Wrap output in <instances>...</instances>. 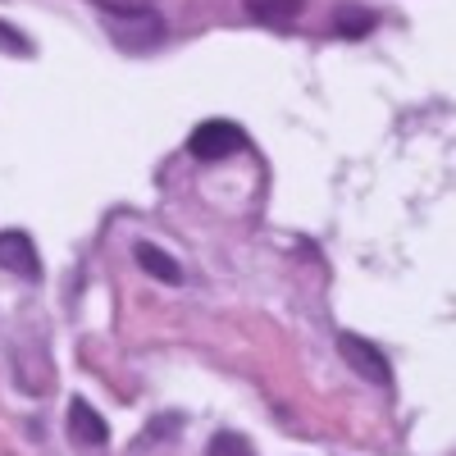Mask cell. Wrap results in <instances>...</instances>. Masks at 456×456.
Segmentation results:
<instances>
[{
	"label": "cell",
	"mask_w": 456,
	"mask_h": 456,
	"mask_svg": "<svg viewBox=\"0 0 456 456\" xmlns=\"http://www.w3.org/2000/svg\"><path fill=\"white\" fill-rule=\"evenodd\" d=\"M247 146V133L238 124H228V119H206L201 128H192V137H187V156L192 160H228V156H238V151Z\"/></svg>",
	"instance_id": "1"
},
{
	"label": "cell",
	"mask_w": 456,
	"mask_h": 456,
	"mask_svg": "<svg viewBox=\"0 0 456 456\" xmlns=\"http://www.w3.org/2000/svg\"><path fill=\"white\" fill-rule=\"evenodd\" d=\"M338 352H342V361H347L365 384H379V388H388L393 384V365H388V356L374 347L370 338H361V333H342L338 338Z\"/></svg>",
	"instance_id": "2"
},
{
	"label": "cell",
	"mask_w": 456,
	"mask_h": 456,
	"mask_svg": "<svg viewBox=\"0 0 456 456\" xmlns=\"http://www.w3.org/2000/svg\"><path fill=\"white\" fill-rule=\"evenodd\" d=\"M0 265L23 274V279H32V283L42 279V256H37L32 238L19 233V228H5V233H0Z\"/></svg>",
	"instance_id": "3"
},
{
	"label": "cell",
	"mask_w": 456,
	"mask_h": 456,
	"mask_svg": "<svg viewBox=\"0 0 456 456\" xmlns=\"http://www.w3.org/2000/svg\"><path fill=\"white\" fill-rule=\"evenodd\" d=\"M69 438H73V443H83V447H101V443H110L105 415L92 411L87 397H73V402H69Z\"/></svg>",
	"instance_id": "4"
},
{
	"label": "cell",
	"mask_w": 456,
	"mask_h": 456,
	"mask_svg": "<svg viewBox=\"0 0 456 456\" xmlns=\"http://www.w3.org/2000/svg\"><path fill=\"white\" fill-rule=\"evenodd\" d=\"M133 260L142 265V270H146L151 279H160V283H169V288H178V283H183V265H178L169 251H160V247L137 242V247H133Z\"/></svg>",
	"instance_id": "5"
},
{
	"label": "cell",
	"mask_w": 456,
	"mask_h": 456,
	"mask_svg": "<svg viewBox=\"0 0 456 456\" xmlns=\"http://www.w3.org/2000/svg\"><path fill=\"white\" fill-rule=\"evenodd\" d=\"M242 5L265 28H288V23H297L301 10H306V0H242Z\"/></svg>",
	"instance_id": "6"
},
{
	"label": "cell",
	"mask_w": 456,
	"mask_h": 456,
	"mask_svg": "<svg viewBox=\"0 0 456 456\" xmlns=\"http://www.w3.org/2000/svg\"><path fill=\"white\" fill-rule=\"evenodd\" d=\"M96 10H105L110 19H128V23H156V5L151 0H92Z\"/></svg>",
	"instance_id": "7"
},
{
	"label": "cell",
	"mask_w": 456,
	"mask_h": 456,
	"mask_svg": "<svg viewBox=\"0 0 456 456\" xmlns=\"http://www.w3.org/2000/svg\"><path fill=\"white\" fill-rule=\"evenodd\" d=\"M333 28H338L342 37H365V32L374 28V10H361V5H342V10H338V19H333Z\"/></svg>",
	"instance_id": "8"
},
{
	"label": "cell",
	"mask_w": 456,
	"mask_h": 456,
	"mask_svg": "<svg viewBox=\"0 0 456 456\" xmlns=\"http://www.w3.org/2000/svg\"><path fill=\"white\" fill-rule=\"evenodd\" d=\"M206 456H251V443H247L242 434H228V429H224V434L210 438V452H206Z\"/></svg>",
	"instance_id": "9"
},
{
	"label": "cell",
	"mask_w": 456,
	"mask_h": 456,
	"mask_svg": "<svg viewBox=\"0 0 456 456\" xmlns=\"http://www.w3.org/2000/svg\"><path fill=\"white\" fill-rule=\"evenodd\" d=\"M0 51H10V55H32V42L23 32H14L10 23H0Z\"/></svg>",
	"instance_id": "10"
}]
</instances>
